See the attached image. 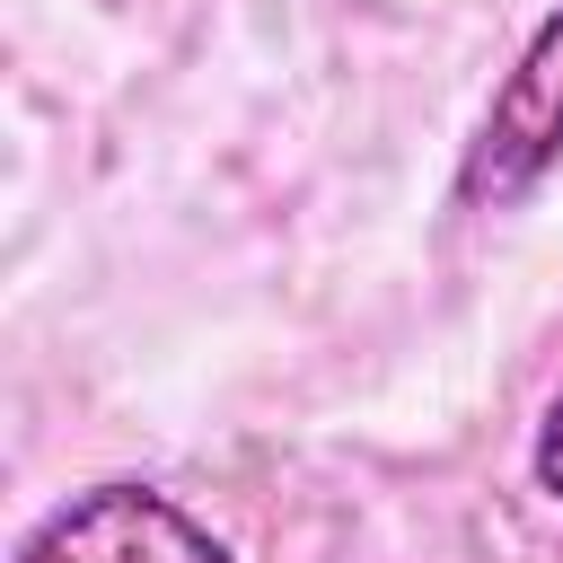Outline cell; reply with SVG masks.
I'll return each instance as SVG.
<instances>
[{
	"label": "cell",
	"mask_w": 563,
	"mask_h": 563,
	"mask_svg": "<svg viewBox=\"0 0 563 563\" xmlns=\"http://www.w3.org/2000/svg\"><path fill=\"white\" fill-rule=\"evenodd\" d=\"M18 563H229V545L158 484H88L35 519Z\"/></svg>",
	"instance_id": "7a4b0ae2"
},
{
	"label": "cell",
	"mask_w": 563,
	"mask_h": 563,
	"mask_svg": "<svg viewBox=\"0 0 563 563\" xmlns=\"http://www.w3.org/2000/svg\"><path fill=\"white\" fill-rule=\"evenodd\" d=\"M528 466H537V484L563 501V396L545 405V422H537V449H528Z\"/></svg>",
	"instance_id": "3957f363"
},
{
	"label": "cell",
	"mask_w": 563,
	"mask_h": 563,
	"mask_svg": "<svg viewBox=\"0 0 563 563\" xmlns=\"http://www.w3.org/2000/svg\"><path fill=\"white\" fill-rule=\"evenodd\" d=\"M563 167V0L537 18L519 62L501 70L466 158H457V202L466 211H510Z\"/></svg>",
	"instance_id": "6da1fadb"
}]
</instances>
